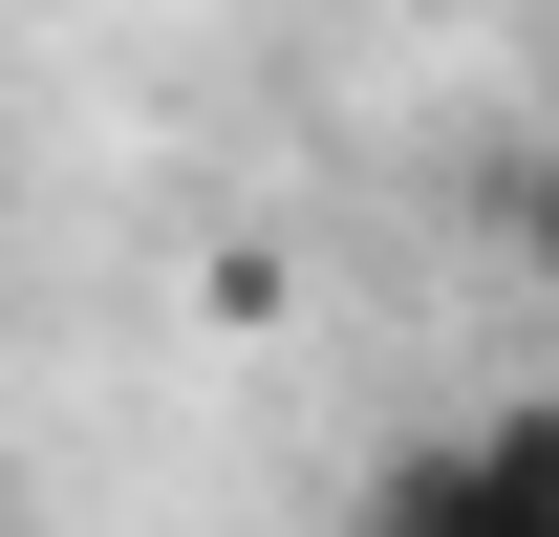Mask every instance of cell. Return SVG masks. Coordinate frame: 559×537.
I'll return each instance as SVG.
<instances>
[{"instance_id": "cell-1", "label": "cell", "mask_w": 559, "mask_h": 537, "mask_svg": "<svg viewBox=\"0 0 559 537\" xmlns=\"http://www.w3.org/2000/svg\"><path fill=\"white\" fill-rule=\"evenodd\" d=\"M345 537H559V408H452L345 494Z\"/></svg>"}]
</instances>
